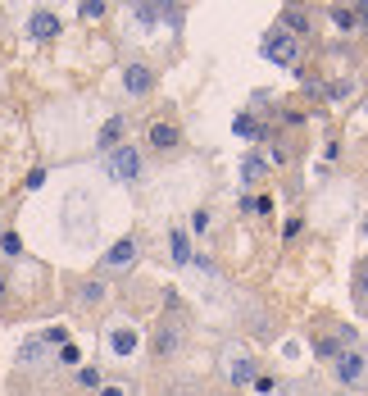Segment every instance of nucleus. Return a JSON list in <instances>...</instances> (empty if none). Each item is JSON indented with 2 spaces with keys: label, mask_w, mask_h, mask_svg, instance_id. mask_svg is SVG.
I'll use <instances>...</instances> for the list:
<instances>
[{
  "label": "nucleus",
  "mask_w": 368,
  "mask_h": 396,
  "mask_svg": "<svg viewBox=\"0 0 368 396\" xmlns=\"http://www.w3.org/2000/svg\"><path fill=\"white\" fill-rule=\"evenodd\" d=\"M105 169H109V178H119V182H137L141 155L132 151V146H114V151H105Z\"/></svg>",
  "instance_id": "obj_1"
},
{
  "label": "nucleus",
  "mask_w": 368,
  "mask_h": 396,
  "mask_svg": "<svg viewBox=\"0 0 368 396\" xmlns=\"http://www.w3.org/2000/svg\"><path fill=\"white\" fill-rule=\"evenodd\" d=\"M296 50H300V46H296V37H291V32H273L269 41L260 46V55H264V59H273V64H296Z\"/></svg>",
  "instance_id": "obj_2"
},
{
  "label": "nucleus",
  "mask_w": 368,
  "mask_h": 396,
  "mask_svg": "<svg viewBox=\"0 0 368 396\" xmlns=\"http://www.w3.org/2000/svg\"><path fill=\"white\" fill-rule=\"evenodd\" d=\"M105 269H114V274H123V269H132V264H137V242H132V237H119V242L109 246L105 251Z\"/></svg>",
  "instance_id": "obj_3"
},
{
  "label": "nucleus",
  "mask_w": 368,
  "mask_h": 396,
  "mask_svg": "<svg viewBox=\"0 0 368 396\" xmlns=\"http://www.w3.org/2000/svg\"><path fill=\"white\" fill-rule=\"evenodd\" d=\"M364 369H368V364H364V355H359V351H341V355H336V378H341L346 387L364 383Z\"/></svg>",
  "instance_id": "obj_4"
},
{
  "label": "nucleus",
  "mask_w": 368,
  "mask_h": 396,
  "mask_svg": "<svg viewBox=\"0 0 368 396\" xmlns=\"http://www.w3.org/2000/svg\"><path fill=\"white\" fill-rule=\"evenodd\" d=\"M123 87H128L132 96H146V91L155 87V73L146 64H128V68H123Z\"/></svg>",
  "instance_id": "obj_5"
},
{
  "label": "nucleus",
  "mask_w": 368,
  "mask_h": 396,
  "mask_svg": "<svg viewBox=\"0 0 368 396\" xmlns=\"http://www.w3.org/2000/svg\"><path fill=\"white\" fill-rule=\"evenodd\" d=\"M28 32H32L37 41H50V37H59V14H50V10H37L32 19H28Z\"/></svg>",
  "instance_id": "obj_6"
},
{
  "label": "nucleus",
  "mask_w": 368,
  "mask_h": 396,
  "mask_svg": "<svg viewBox=\"0 0 368 396\" xmlns=\"http://www.w3.org/2000/svg\"><path fill=\"white\" fill-rule=\"evenodd\" d=\"M109 351H114V355H132V351H137V328H128V323L109 328Z\"/></svg>",
  "instance_id": "obj_7"
},
{
  "label": "nucleus",
  "mask_w": 368,
  "mask_h": 396,
  "mask_svg": "<svg viewBox=\"0 0 368 396\" xmlns=\"http://www.w3.org/2000/svg\"><path fill=\"white\" fill-rule=\"evenodd\" d=\"M228 378H232V383H255V360H250V355H232V360H228Z\"/></svg>",
  "instance_id": "obj_8"
},
{
  "label": "nucleus",
  "mask_w": 368,
  "mask_h": 396,
  "mask_svg": "<svg viewBox=\"0 0 368 396\" xmlns=\"http://www.w3.org/2000/svg\"><path fill=\"white\" fill-rule=\"evenodd\" d=\"M151 146H155V151L177 146V128H173V123H151Z\"/></svg>",
  "instance_id": "obj_9"
},
{
  "label": "nucleus",
  "mask_w": 368,
  "mask_h": 396,
  "mask_svg": "<svg viewBox=\"0 0 368 396\" xmlns=\"http://www.w3.org/2000/svg\"><path fill=\"white\" fill-rule=\"evenodd\" d=\"M264 173H269V164H264L260 155H246V160H241V182H246V187H255Z\"/></svg>",
  "instance_id": "obj_10"
},
{
  "label": "nucleus",
  "mask_w": 368,
  "mask_h": 396,
  "mask_svg": "<svg viewBox=\"0 0 368 396\" xmlns=\"http://www.w3.org/2000/svg\"><path fill=\"white\" fill-rule=\"evenodd\" d=\"M168 251H173V264H191V246H186V232L182 228L168 232Z\"/></svg>",
  "instance_id": "obj_11"
},
{
  "label": "nucleus",
  "mask_w": 368,
  "mask_h": 396,
  "mask_svg": "<svg viewBox=\"0 0 368 396\" xmlns=\"http://www.w3.org/2000/svg\"><path fill=\"white\" fill-rule=\"evenodd\" d=\"M41 355H46V341H41V332H37V337H28V341L19 346V364H37Z\"/></svg>",
  "instance_id": "obj_12"
},
{
  "label": "nucleus",
  "mask_w": 368,
  "mask_h": 396,
  "mask_svg": "<svg viewBox=\"0 0 368 396\" xmlns=\"http://www.w3.org/2000/svg\"><path fill=\"white\" fill-rule=\"evenodd\" d=\"M123 128H128V123H123V114H114V119L100 128V146H105V151H114V142L123 137Z\"/></svg>",
  "instance_id": "obj_13"
},
{
  "label": "nucleus",
  "mask_w": 368,
  "mask_h": 396,
  "mask_svg": "<svg viewBox=\"0 0 368 396\" xmlns=\"http://www.w3.org/2000/svg\"><path fill=\"white\" fill-rule=\"evenodd\" d=\"M132 14H137V23H146V28H155V23H159V19H164L168 10H159V5H137Z\"/></svg>",
  "instance_id": "obj_14"
},
{
  "label": "nucleus",
  "mask_w": 368,
  "mask_h": 396,
  "mask_svg": "<svg viewBox=\"0 0 368 396\" xmlns=\"http://www.w3.org/2000/svg\"><path fill=\"white\" fill-rule=\"evenodd\" d=\"M232 132H237V137H260V123L250 119V114H237V119H232Z\"/></svg>",
  "instance_id": "obj_15"
},
{
  "label": "nucleus",
  "mask_w": 368,
  "mask_h": 396,
  "mask_svg": "<svg viewBox=\"0 0 368 396\" xmlns=\"http://www.w3.org/2000/svg\"><path fill=\"white\" fill-rule=\"evenodd\" d=\"M41 341H46V346H68V328H64V323H50V328L41 332Z\"/></svg>",
  "instance_id": "obj_16"
},
{
  "label": "nucleus",
  "mask_w": 368,
  "mask_h": 396,
  "mask_svg": "<svg viewBox=\"0 0 368 396\" xmlns=\"http://www.w3.org/2000/svg\"><path fill=\"white\" fill-rule=\"evenodd\" d=\"M332 23H341V28H355V23H359V10H341V5H336V10H332Z\"/></svg>",
  "instance_id": "obj_17"
},
{
  "label": "nucleus",
  "mask_w": 368,
  "mask_h": 396,
  "mask_svg": "<svg viewBox=\"0 0 368 396\" xmlns=\"http://www.w3.org/2000/svg\"><path fill=\"white\" fill-rule=\"evenodd\" d=\"M155 346H159V351L168 355V351H173V346H177V332H173V328H164V332H159V341H155Z\"/></svg>",
  "instance_id": "obj_18"
},
{
  "label": "nucleus",
  "mask_w": 368,
  "mask_h": 396,
  "mask_svg": "<svg viewBox=\"0 0 368 396\" xmlns=\"http://www.w3.org/2000/svg\"><path fill=\"white\" fill-rule=\"evenodd\" d=\"M0 246H5V255H19V251H23L19 232H5V237H0Z\"/></svg>",
  "instance_id": "obj_19"
},
{
  "label": "nucleus",
  "mask_w": 368,
  "mask_h": 396,
  "mask_svg": "<svg viewBox=\"0 0 368 396\" xmlns=\"http://www.w3.org/2000/svg\"><path fill=\"white\" fill-rule=\"evenodd\" d=\"M105 296V283H82V301H100Z\"/></svg>",
  "instance_id": "obj_20"
},
{
  "label": "nucleus",
  "mask_w": 368,
  "mask_h": 396,
  "mask_svg": "<svg viewBox=\"0 0 368 396\" xmlns=\"http://www.w3.org/2000/svg\"><path fill=\"white\" fill-rule=\"evenodd\" d=\"M77 383L82 387H100V369H77Z\"/></svg>",
  "instance_id": "obj_21"
},
{
  "label": "nucleus",
  "mask_w": 368,
  "mask_h": 396,
  "mask_svg": "<svg viewBox=\"0 0 368 396\" xmlns=\"http://www.w3.org/2000/svg\"><path fill=\"white\" fill-rule=\"evenodd\" d=\"M77 14H82V19H100V14H105V5H100V0H87Z\"/></svg>",
  "instance_id": "obj_22"
},
{
  "label": "nucleus",
  "mask_w": 368,
  "mask_h": 396,
  "mask_svg": "<svg viewBox=\"0 0 368 396\" xmlns=\"http://www.w3.org/2000/svg\"><path fill=\"white\" fill-rule=\"evenodd\" d=\"M191 228H195V232L209 228V209H195V214H191Z\"/></svg>",
  "instance_id": "obj_23"
},
{
  "label": "nucleus",
  "mask_w": 368,
  "mask_h": 396,
  "mask_svg": "<svg viewBox=\"0 0 368 396\" xmlns=\"http://www.w3.org/2000/svg\"><path fill=\"white\" fill-rule=\"evenodd\" d=\"M46 182V169H32V173H28V191H37Z\"/></svg>",
  "instance_id": "obj_24"
},
{
  "label": "nucleus",
  "mask_w": 368,
  "mask_h": 396,
  "mask_svg": "<svg viewBox=\"0 0 368 396\" xmlns=\"http://www.w3.org/2000/svg\"><path fill=\"white\" fill-rule=\"evenodd\" d=\"M355 292H359V305H368V274H359V283H355Z\"/></svg>",
  "instance_id": "obj_25"
},
{
  "label": "nucleus",
  "mask_w": 368,
  "mask_h": 396,
  "mask_svg": "<svg viewBox=\"0 0 368 396\" xmlns=\"http://www.w3.org/2000/svg\"><path fill=\"white\" fill-rule=\"evenodd\" d=\"M59 360H64V364H77V346H59Z\"/></svg>",
  "instance_id": "obj_26"
},
{
  "label": "nucleus",
  "mask_w": 368,
  "mask_h": 396,
  "mask_svg": "<svg viewBox=\"0 0 368 396\" xmlns=\"http://www.w3.org/2000/svg\"><path fill=\"white\" fill-rule=\"evenodd\" d=\"M100 396H123V387H100Z\"/></svg>",
  "instance_id": "obj_27"
},
{
  "label": "nucleus",
  "mask_w": 368,
  "mask_h": 396,
  "mask_svg": "<svg viewBox=\"0 0 368 396\" xmlns=\"http://www.w3.org/2000/svg\"><path fill=\"white\" fill-rule=\"evenodd\" d=\"M359 19H364V23H368V0H364V5H359Z\"/></svg>",
  "instance_id": "obj_28"
},
{
  "label": "nucleus",
  "mask_w": 368,
  "mask_h": 396,
  "mask_svg": "<svg viewBox=\"0 0 368 396\" xmlns=\"http://www.w3.org/2000/svg\"><path fill=\"white\" fill-rule=\"evenodd\" d=\"M0 296H5V278H0Z\"/></svg>",
  "instance_id": "obj_29"
},
{
  "label": "nucleus",
  "mask_w": 368,
  "mask_h": 396,
  "mask_svg": "<svg viewBox=\"0 0 368 396\" xmlns=\"http://www.w3.org/2000/svg\"><path fill=\"white\" fill-rule=\"evenodd\" d=\"M364 232H368V219H364Z\"/></svg>",
  "instance_id": "obj_30"
}]
</instances>
